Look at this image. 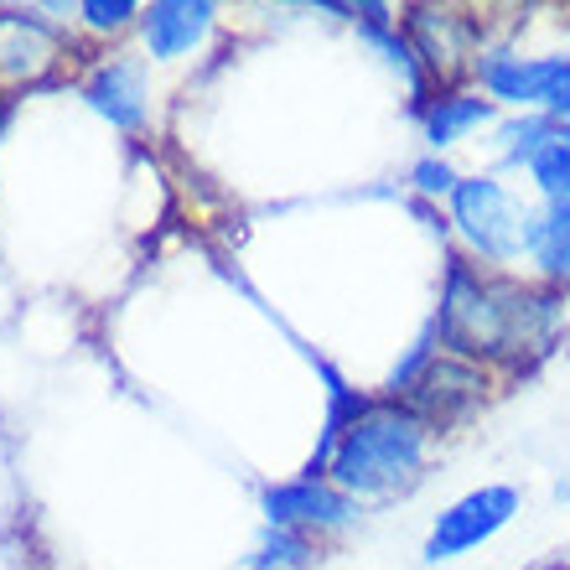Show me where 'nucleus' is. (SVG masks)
<instances>
[{"instance_id":"9","label":"nucleus","mask_w":570,"mask_h":570,"mask_svg":"<svg viewBox=\"0 0 570 570\" xmlns=\"http://www.w3.org/2000/svg\"><path fill=\"white\" fill-rule=\"evenodd\" d=\"M83 99H89V105L99 109L109 125L136 130V125L146 120V68H140V62H125V58L120 62H105V68L89 78Z\"/></svg>"},{"instance_id":"17","label":"nucleus","mask_w":570,"mask_h":570,"mask_svg":"<svg viewBox=\"0 0 570 570\" xmlns=\"http://www.w3.org/2000/svg\"><path fill=\"white\" fill-rule=\"evenodd\" d=\"M556 570H566V566H556Z\"/></svg>"},{"instance_id":"4","label":"nucleus","mask_w":570,"mask_h":570,"mask_svg":"<svg viewBox=\"0 0 570 570\" xmlns=\"http://www.w3.org/2000/svg\"><path fill=\"white\" fill-rule=\"evenodd\" d=\"M394 390H405L400 405L410 415H421L431 431H451V425H462L466 415H478L482 400H488V374H482V363L462 358V353H431L421 347L415 363H410L405 374L394 379Z\"/></svg>"},{"instance_id":"14","label":"nucleus","mask_w":570,"mask_h":570,"mask_svg":"<svg viewBox=\"0 0 570 570\" xmlns=\"http://www.w3.org/2000/svg\"><path fill=\"white\" fill-rule=\"evenodd\" d=\"M410 181H415V193H421V197H451L462 177L451 171L446 156H425V161L410 166Z\"/></svg>"},{"instance_id":"5","label":"nucleus","mask_w":570,"mask_h":570,"mask_svg":"<svg viewBox=\"0 0 570 570\" xmlns=\"http://www.w3.org/2000/svg\"><path fill=\"white\" fill-rule=\"evenodd\" d=\"M478 78L493 105H509L519 115H550L570 120V58H513V52H488L478 58Z\"/></svg>"},{"instance_id":"12","label":"nucleus","mask_w":570,"mask_h":570,"mask_svg":"<svg viewBox=\"0 0 570 570\" xmlns=\"http://www.w3.org/2000/svg\"><path fill=\"white\" fill-rule=\"evenodd\" d=\"M560 120L550 115H513L498 125V161L503 166H529L544 150V140H556Z\"/></svg>"},{"instance_id":"11","label":"nucleus","mask_w":570,"mask_h":570,"mask_svg":"<svg viewBox=\"0 0 570 570\" xmlns=\"http://www.w3.org/2000/svg\"><path fill=\"white\" fill-rule=\"evenodd\" d=\"M529 265L544 275V285H570V203H544L529 224Z\"/></svg>"},{"instance_id":"6","label":"nucleus","mask_w":570,"mask_h":570,"mask_svg":"<svg viewBox=\"0 0 570 570\" xmlns=\"http://www.w3.org/2000/svg\"><path fill=\"white\" fill-rule=\"evenodd\" d=\"M519 503H524V498H519V488H509V482H488L478 493L456 498L431 524V534H425V550H421L425 566H441V560H456V556H466V550L488 544L498 529L519 513Z\"/></svg>"},{"instance_id":"2","label":"nucleus","mask_w":570,"mask_h":570,"mask_svg":"<svg viewBox=\"0 0 570 570\" xmlns=\"http://www.w3.org/2000/svg\"><path fill=\"white\" fill-rule=\"evenodd\" d=\"M431 425L410 415L400 400H374L343 425L327 462V482L353 503H390L425 478Z\"/></svg>"},{"instance_id":"1","label":"nucleus","mask_w":570,"mask_h":570,"mask_svg":"<svg viewBox=\"0 0 570 570\" xmlns=\"http://www.w3.org/2000/svg\"><path fill=\"white\" fill-rule=\"evenodd\" d=\"M570 301L560 285L534 291V285L503 281V275H482L472 265H451L446 296H441V343L462 358H519V353H544L566 327Z\"/></svg>"},{"instance_id":"13","label":"nucleus","mask_w":570,"mask_h":570,"mask_svg":"<svg viewBox=\"0 0 570 570\" xmlns=\"http://www.w3.org/2000/svg\"><path fill=\"white\" fill-rule=\"evenodd\" d=\"M529 181L540 187L544 203H570V140L556 130V140H544V150L529 161Z\"/></svg>"},{"instance_id":"10","label":"nucleus","mask_w":570,"mask_h":570,"mask_svg":"<svg viewBox=\"0 0 570 570\" xmlns=\"http://www.w3.org/2000/svg\"><path fill=\"white\" fill-rule=\"evenodd\" d=\"M498 105L493 99H482V94H435V99H425L421 109V125H425V140L435 146V156L446 146H456V140H466L472 130H482V125H493Z\"/></svg>"},{"instance_id":"16","label":"nucleus","mask_w":570,"mask_h":570,"mask_svg":"<svg viewBox=\"0 0 570 570\" xmlns=\"http://www.w3.org/2000/svg\"><path fill=\"white\" fill-rule=\"evenodd\" d=\"M560 136H566V140H570V120H566V125H560Z\"/></svg>"},{"instance_id":"7","label":"nucleus","mask_w":570,"mask_h":570,"mask_svg":"<svg viewBox=\"0 0 570 570\" xmlns=\"http://www.w3.org/2000/svg\"><path fill=\"white\" fill-rule=\"evenodd\" d=\"M265 519L275 529H296V534H316V529H343L358 519V503L337 493L327 478H296L281 488H265Z\"/></svg>"},{"instance_id":"8","label":"nucleus","mask_w":570,"mask_h":570,"mask_svg":"<svg viewBox=\"0 0 570 570\" xmlns=\"http://www.w3.org/2000/svg\"><path fill=\"white\" fill-rule=\"evenodd\" d=\"M213 27V6L208 0H156L146 16H140V31H146L150 58H181L193 52Z\"/></svg>"},{"instance_id":"15","label":"nucleus","mask_w":570,"mask_h":570,"mask_svg":"<svg viewBox=\"0 0 570 570\" xmlns=\"http://www.w3.org/2000/svg\"><path fill=\"white\" fill-rule=\"evenodd\" d=\"M130 16H140L136 0H89V6H83V21H89V27H99V31L125 27Z\"/></svg>"},{"instance_id":"3","label":"nucleus","mask_w":570,"mask_h":570,"mask_svg":"<svg viewBox=\"0 0 570 570\" xmlns=\"http://www.w3.org/2000/svg\"><path fill=\"white\" fill-rule=\"evenodd\" d=\"M451 203V228L462 234V244L488 265H513L529 259V224L534 208H519V197L498 177H462Z\"/></svg>"}]
</instances>
